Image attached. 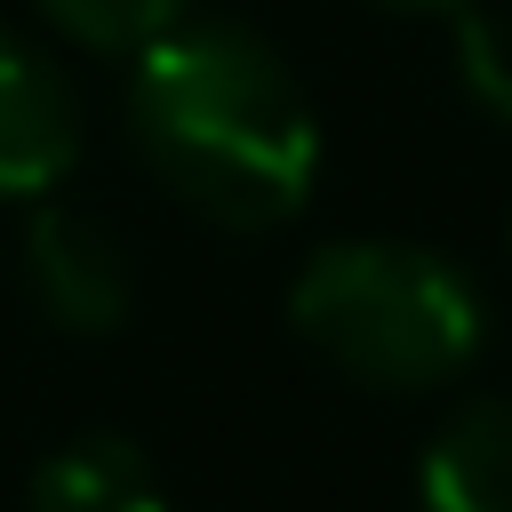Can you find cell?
Wrapping results in <instances>:
<instances>
[{"mask_svg": "<svg viewBox=\"0 0 512 512\" xmlns=\"http://www.w3.org/2000/svg\"><path fill=\"white\" fill-rule=\"evenodd\" d=\"M128 136L144 168L224 232H272L320 176V120L248 24H168L136 48Z\"/></svg>", "mask_w": 512, "mask_h": 512, "instance_id": "obj_1", "label": "cell"}, {"mask_svg": "<svg viewBox=\"0 0 512 512\" xmlns=\"http://www.w3.org/2000/svg\"><path fill=\"white\" fill-rule=\"evenodd\" d=\"M480 288L424 240H336L288 280V328L352 384L424 392L472 368Z\"/></svg>", "mask_w": 512, "mask_h": 512, "instance_id": "obj_2", "label": "cell"}, {"mask_svg": "<svg viewBox=\"0 0 512 512\" xmlns=\"http://www.w3.org/2000/svg\"><path fill=\"white\" fill-rule=\"evenodd\" d=\"M24 288L64 336H112L136 304V272H128L120 232L96 224L88 208H64V200H40L24 224Z\"/></svg>", "mask_w": 512, "mask_h": 512, "instance_id": "obj_3", "label": "cell"}, {"mask_svg": "<svg viewBox=\"0 0 512 512\" xmlns=\"http://www.w3.org/2000/svg\"><path fill=\"white\" fill-rule=\"evenodd\" d=\"M80 160V96L32 40L0 32V200H48Z\"/></svg>", "mask_w": 512, "mask_h": 512, "instance_id": "obj_4", "label": "cell"}, {"mask_svg": "<svg viewBox=\"0 0 512 512\" xmlns=\"http://www.w3.org/2000/svg\"><path fill=\"white\" fill-rule=\"evenodd\" d=\"M424 512H512V392L464 400L424 448Z\"/></svg>", "mask_w": 512, "mask_h": 512, "instance_id": "obj_5", "label": "cell"}, {"mask_svg": "<svg viewBox=\"0 0 512 512\" xmlns=\"http://www.w3.org/2000/svg\"><path fill=\"white\" fill-rule=\"evenodd\" d=\"M24 512H168V488H160V472L144 464L136 440L80 432L32 472Z\"/></svg>", "mask_w": 512, "mask_h": 512, "instance_id": "obj_6", "label": "cell"}, {"mask_svg": "<svg viewBox=\"0 0 512 512\" xmlns=\"http://www.w3.org/2000/svg\"><path fill=\"white\" fill-rule=\"evenodd\" d=\"M40 16L96 56H136L168 24H184V0H40Z\"/></svg>", "mask_w": 512, "mask_h": 512, "instance_id": "obj_7", "label": "cell"}, {"mask_svg": "<svg viewBox=\"0 0 512 512\" xmlns=\"http://www.w3.org/2000/svg\"><path fill=\"white\" fill-rule=\"evenodd\" d=\"M456 80L480 112L512 120V16H488V8L456 0Z\"/></svg>", "mask_w": 512, "mask_h": 512, "instance_id": "obj_8", "label": "cell"}, {"mask_svg": "<svg viewBox=\"0 0 512 512\" xmlns=\"http://www.w3.org/2000/svg\"><path fill=\"white\" fill-rule=\"evenodd\" d=\"M376 8H456V0H376Z\"/></svg>", "mask_w": 512, "mask_h": 512, "instance_id": "obj_9", "label": "cell"}]
</instances>
